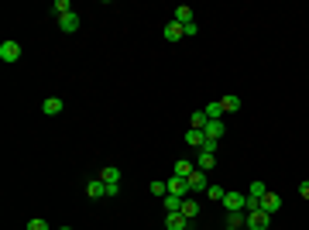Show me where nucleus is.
Segmentation results:
<instances>
[{
	"label": "nucleus",
	"mask_w": 309,
	"mask_h": 230,
	"mask_svg": "<svg viewBox=\"0 0 309 230\" xmlns=\"http://www.w3.org/2000/svg\"><path fill=\"white\" fill-rule=\"evenodd\" d=\"M268 227H272V213H264L261 206L248 213V227L244 230H268Z\"/></svg>",
	"instance_id": "1"
},
{
	"label": "nucleus",
	"mask_w": 309,
	"mask_h": 230,
	"mask_svg": "<svg viewBox=\"0 0 309 230\" xmlns=\"http://www.w3.org/2000/svg\"><path fill=\"white\" fill-rule=\"evenodd\" d=\"M210 189V182H206V172L203 169H193V175H189V196H199Z\"/></svg>",
	"instance_id": "2"
},
{
	"label": "nucleus",
	"mask_w": 309,
	"mask_h": 230,
	"mask_svg": "<svg viewBox=\"0 0 309 230\" xmlns=\"http://www.w3.org/2000/svg\"><path fill=\"white\" fill-rule=\"evenodd\" d=\"M223 206H227V213H240V210H248V196L244 193H227L223 196Z\"/></svg>",
	"instance_id": "3"
},
{
	"label": "nucleus",
	"mask_w": 309,
	"mask_h": 230,
	"mask_svg": "<svg viewBox=\"0 0 309 230\" xmlns=\"http://www.w3.org/2000/svg\"><path fill=\"white\" fill-rule=\"evenodd\" d=\"M165 185H169V193L172 196H189V179H182V175H169V179H165Z\"/></svg>",
	"instance_id": "4"
},
{
	"label": "nucleus",
	"mask_w": 309,
	"mask_h": 230,
	"mask_svg": "<svg viewBox=\"0 0 309 230\" xmlns=\"http://www.w3.org/2000/svg\"><path fill=\"white\" fill-rule=\"evenodd\" d=\"M0 58H4V62H17V58H21V45H17L14 38H7V41L0 45Z\"/></svg>",
	"instance_id": "5"
},
{
	"label": "nucleus",
	"mask_w": 309,
	"mask_h": 230,
	"mask_svg": "<svg viewBox=\"0 0 309 230\" xmlns=\"http://www.w3.org/2000/svg\"><path fill=\"white\" fill-rule=\"evenodd\" d=\"M86 196H90V199H103V196H107V182H103L100 175L86 182Z\"/></svg>",
	"instance_id": "6"
},
{
	"label": "nucleus",
	"mask_w": 309,
	"mask_h": 230,
	"mask_svg": "<svg viewBox=\"0 0 309 230\" xmlns=\"http://www.w3.org/2000/svg\"><path fill=\"white\" fill-rule=\"evenodd\" d=\"M161 35L169 38V41H182V38H186V28H182L179 21H169V24H165V31H161Z\"/></svg>",
	"instance_id": "7"
},
{
	"label": "nucleus",
	"mask_w": 309,
	"mask_h": 230,
	"mask_svg": "<svg viewBox=\"0 0 309 230\" xmlns=\"http://www.w3.org/2000/svg\"><path fill=\"white\" fill-rule=\"evenodd\" d=\"M58 28H62L66 35H72V31H79V14L72 11V14H66V17H58Z\"/></svg>",
	"instance_id": "8"
},
{
	"label": "nucleus",
	"mask_w": 309,
	"mask_h": 230,
	"mask_svg": "<svg viewBox=\"0 0 309 230\" xmlns=\"http://www.w3.org/2000/svg\"><path fill=\"white\" fill-rule=\"evenodd\" d=\"M189 227V220L182 217V213H169V217H165V230H186Z\"/></svg>",
	"instance_id": "9"
},
{
	"label": "nucleus",
	"mask_w": 309,
	"mask_h": 230,
	"mask_svg": "<svg viewBox=\"0 0 309 230\" xmlns=\"http://www.w3.org/2000/svg\"><path fill=\"white\" fill-rule=\"evenodd\" d=\"M203 141H206V131H196V127L186 131V144L189 148H203Z\"/></svg>",
	"instance_id": "10"
},
{
	"label": "nucleus",
	"mask_w": 309,
	"mask_h": 230,
	"mask_svg": "<svg viewBox=\"0 0 309 230\" xmlns=\"http://www.w3.org/2000/svg\"><path fill=\"white\" fill-rule=\"evenodd\" d=\"M220 107H223V114H237L240 110V96L237 93H227V96L220 100Z\"/></svg>",
	"instance_id": "11"
},
{
	"label": "nucleus",
	"mask_w": 309,
	"mask_h": 230,
	"mask_svg": "<svg viewBox=\"0 0 309 230\" xmlns=\"http://www.w3.org/2000/svg\"><path fill=\"white\" fill-rule=\"evenodd\" d=\"M278 206H282V196L264 193V199H261V210H264V213H278Z\"/></svg>",
	"instance_id": "12"
},
{
	"label": "nucleus",
	"mask_w": 309,
	"mask_h": 230,
	"mask_svg": "<svg viewBox=\"0 0 309 230\" xmlns=\"http://www.w3.org/2000/svg\"><path fill=\"white\" fill-rule=\"evenodd\" d=\"M179 213H182L186 220H196V213H199V203H196L193 196H186V199H182V210H179Z\"/></svg>",
	"instance_id": "13"
},
{
	"label": "nucleus",
	"mask_w": 309,
	"mask_h": 230,
	"mask_svg": "<svg viewBox=\"0 0 309 230\" xmlns=\"http://www.w3.org/2000/svg\"><path fill=\"white\" fill-rule=\"evenodd\" d=\"M172 21H179V24H193V7L179 4V7H175V14H172Z\"/></svg>",
	"instance_id": "14"
},
{
	"label": "nucleus",
	"mask_w": 309,
	"mask_h": 230,
	"mask_svg": "<svg viewBox=\"0 0 309 230\" xmlns=\"http://www.w3.org/2000/svg\"><path fill=\"white\" fill-rule=\"evenodd\" d=\"M193 161H186V158H179L175 161V165H172V175H182V179H189V175H193Z\"/></svg>",
	"instance_id": "15"
},
{
	"label": "nucleus",
	"mask_w": 309,
	"mask_h": 230,
	"mask_svg": "<svg viewBox=\"0 0 309 230\" xmlns=\"http://www.w3.org/2000/svg\"><path fill=\"white\" fill-rule=\"evenodd\" d=\"M100 179H103L107 185H120V169H114V165H107V169L100 172Z\"/></svg>",
	"instance_id": "16"
},
{
	"label": "nucleus",
	"mask_w": 309,
	"mask_h": 230,
	"mask_svg": "<svg viewBox=\"0 0 309 230\" xmlns=\"http://www.w3.org/2000/svg\"><path fill=\"white\" fill-rule=\"evenodd\" d=\"M227 227L244 230V227H248V213H244V210H240V213H227Z\"/></svg>",
	"instance_id": "17"
},
{
	"label": "nucleus",
	"mask_w": 309,
	"mask_h": 230,
	"mask_svg": "<svg viewBox=\"0 0 309 230\" xmlns=\"http://www.w3.org/2000/svg\"><path fill=\"white\" fill-rule=\"evenodd\" d=\"M42 110H45V117H55V114H62V100H58V96H48L45 103H42Z\"/></svg>",
	"instance_id": "18"
},
{
	"label": "nucleus",
	"mask_w": 309,
	"mask_h": 230,
	"mask_svg": "<svg viewBox=\"0 0 309 230\" xmlns=\"http://www.w3.org/2000/svg\"><path fill=\"white\" fill-rule=\"evenodd\" d=\"M161 206H165V213H179V210H182V196H165V199H161Z\"/></svg>",
	"instance_id": "19"
},
{
	"label": "nucleus",
	"mask_w": 309,
	"mask_h": 230,
	"mask_svg": "<svg viewBox=\"0 0 309 230\" xmlns=\"http://www.w3.org/2000/svg\"><path fill=\"white\" fill-rule=\"evenodd\" d=\"M223 131H227V124H223V120H210V124H206V138H223Z\"/></svg>",
	"instance_id": "20"
},
{
	"label": "nucleus",
	"mask_w": 309,
	"mask_h": 230,
	"mask_svg": "<svg viewBox=\"0 0 309 230\" xmlns=\"http://www.w3.org/2000/svg\"><path fill=\"white\" fill-rule=\"evenodd\" d=\"M203 110H206V117H210V120H223V117H227V114H223V107H220V100H213V103H206Z\"/></svg>",
	"instance_id": "21"
},
{
	"label": "nucleus",
	"mask_w": 309,
	"mask_h": 230,
	"mask_svg": "<svg viewBox=\"0 0 309 230\" xmlns=\"http://www.w3.org/2000/svg\"><path fill=\"white\" fill-rule=\"evenodd\" d=\"M189 124H193L196 131H206V124H210V117H206V110H196V114L189 117Z\"/></svg>",
	"instance_id": "22"
},
{
	"label": "nucleus",
	"mask_w": 309,
	"mask_h": 230,
	"mask_svg": "<svg viewBox=\"0 0 309 230\" xmlns=\"http://www.w3.org/2000/svg\"><path fill=\"white\" fill-rule=\"evenodd\" d=\"M213 165H217V155H210V151H199V165H196V169H203V172H210Z\"/></svg>",
	"instance_id": "23"
},
{
	"label": "nucleus",
	"mask_w": 309,
	"mask_h": 230,
	"mask_svg": "<svg viewBox=\"0 0 309 230\" xmlns=\"http://www.w3.org/2000/svg\"><path fill=\"white\" fill-rule=\"evenodd\" d=\"M52 11H55L58 17H66V14H72V4H69V0H55V4H52Z\"/></svg>",
	"instance_id": "24"
},
{
	"label": "nucleus",
	"mask_w": 309,
	"mask_h": 230,
	"mask_svg": "<svg viewBox=\"0 0 309 230\" xmlns=\"http://www.w3.org/2000/svg\"><path fill=\"white\" fill-rule=\"evenodd\" d=\"M151 196L165 199V196H169V185H165V182H151Z\"/></svg>",
	"instance_id": "25"
},
{
	"label": "nucleus",
	"mask_w": 309,
	"mask_h": 230,
	"mask_svg": "<svg viewBox=\"0 0 309 230\" xmlns=\"http://www.w3.org/2000/svg\"><path fill=\"white\" fill-rule=\"evenodd\" d=\"M217 148H220V141H217V138H206L199 151H210V155H217Z\"/></svg>",
	"instance_id": "26"
},
{
	"label": "nucleus",
	"mask_w": 309,
	"mask_h": 230,
	"mask_svg": "<svg viewBox=\"0 0 309 230\" xmlns=\"http://www.w3.org/2000/svg\"><path fill=\"white\" fill-rule=\"evenodd\" d=\"M28 230H52V227H48L42 217H34V220H28Z\"/></svg>",
	"instance_id": "27"
},
{
	"label": "nucleus",
	"mask_w": 309,
	"mask_h": 230,
	"mask_svg": "<svg viewBox=\"0 0 309 230\" xmlns=\"http://www.w3.org/2000/svg\"><path fill=\"white\" fill-rule=\"evenodd\" d=\"M206 196H210V199H223V196H227V193H223L220 185H210V189H206Z\"/></svg>",
	"instance_id": "28"
},
{
	"label": "nucleus",
	"mask_w": 309,
	"mask_h": 230,
	"mask_svg": "<svg viewBox=\"0 0 309 230\" xmlns=\"http://www.w3.org/2000/svg\"><path fill=\"white\" fill-rule=\"evenodd\" d=\"M182 28H186V38H193V35H199V24H182Z\"/></svg>",
	"instance_id": "29"
},
{
	"label": "nucleus",
	"mask_w": 309,
	"mask_h": 230,
	"mask_svg": "<svg viewBox=\"0 0 309 230\" xmlns=\"http://www.w3.org/2000/svg\"><path fill=\"white\" fill-rule=\"evenodd\" d=\"M299 196H302V199H306V203H309V179H306V182H302V185H299Z\"/></svg>",
	"instance_id": "30"
},
{
	"label": "nucleus",
	"mask_w": 309,
	"mask_h": 230,
	"mask_svg": "<svg viewBox=\"0 0 309 230\" xmlns=\"http://www.w3.org/2000/svg\"><path fill=\"white\" fill-rule=\"evenodd\" d=\"M58 230H72V227H58Z\"/></svg>",
	"instance_id": "31"
},
{
	"label": "nucleus",
	"mask_w": 309,
	"mask_h": 230,
	"mask_svg": "<svg viewBox=\"0 0 309 230\" xmlns=\"http://www.w3.org/2000/svg\"><path fill=\"white\" fill-rule=\"evenodd\" d=\"M227 230H234V227H227Z\"/></svg>",
	"instance_id": "32"
},
{
	"label": "nucleus",
	"mask_w": 309,
	"mask_h": 230,
	"mask_svg": "<svg viewBox=\"0 0 309 230\" xmlns=\"http://www.w3.org/2000/svg\"><path fill=\"white\" fill-rule=\"evenodd\" d=\"M268 230H272V227H268Z\"/></svg>",
	"instance_id": "33"
}]
</instances>
